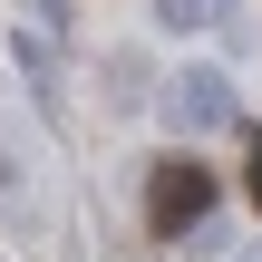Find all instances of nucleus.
I'll return each instance as SVG.
<instances>
[{
    "instance_id": "obj_7",
    "label": "nucleus",
    "mask_w": 262,
    "mask_h": 262,
    "mask_svg": "<svg viewBox=\"0 0 262 262\" xmlns=\"http://www.w3.org/2000/svg\"><path fill=\"white\" fill-rule=\"evenodd\" d=\"M243 262H262V243H243Z\"/></svg>"
},
{
    "instance_id": "obj_2",
    "label": "nucleus",
    "mask_w": 262,
    "mask_h": 262,
    "mask_svg": "<svg viewBox=\"0 0 262 262\" xmlns=\"http://www.w3.org/2000/svg\"><path fill=\"white\" fill-rule=\"evenodd\" d=\"M146 204H156V224H165V233H185V224H204V214H214V175H204L194 156H175V165H156Z\"/></svg>"
},
{
    "instance_id": "obj_3",
    "label": "nucleus",
    "mask_w": 262,
    "mask_h": 262,
    "mask_svg": "<svg viewBox=\"0 0 262 262\" xmlns=\"http://www.w3.org/2000/svg\"><path fill=\"white\" fill-rule=\"evenodd\" d=\"M10 58H19V78H29V97L58 107V29H49V19H19V29H10Z\"/></svg>"
},
{
    "instance_id": "obj_4",
    "label": "nucleus",
    "mask_w": 262,
    "mask_h": 262,
    "mask_svg": "<svg viewBox=\"0 0 262 262\" xmlns=\"http://www.w3.org/2000/svg\"><path fill=\"white\" fill-rule=\"evenodd\" d=\"M156 19L165 29H214V19H233V0H156Z\"/></svg>"
},
{
    "instance_id": "obj_1",
    "label": "nucleus",
    "mask_w": 262,
    "mask_h": 262,
    "mask_svg": "<svg viewBox=\"0 0 262 262\" xmlns=\"http://www.w3.org/2000/svg\"><path fill=\"white\" fill-rule=\"evenodd\" d=\"M165 117H175L185 136L233 126V78H224V68H175V78H165Z\"/></svg>"
},
{
    "instance_id": "obj_6",
    "label": "nucleus",
    "mask_w": 262,
    "mask_h": 262,
    "mask_svg": "<svg viewBox=\"0 0 262 262\" xmlns=\"http://www.w3.org/2000/svg\"><path fill=\"white\" fill-rule=\"evenodd\" d=\"M29 19H49V29H58V19H68V0H29Z\"/></svg>"
},
{
    "instance_id": "obj_5",
    "label": "nucleus",
    "mask_w": 262,
    "mask_h": 262,
    "mask_svg": "<svg viewBox=\"0 0 262 262\" xmlns=\"http://www.w3.org/2000/svg\"><path fill=\"white\" fill-rule=\"evenodd\" d=\"M19 204H29V185H19V165L0 156V214H19Z\"/></svg>"
}]
</instances>
